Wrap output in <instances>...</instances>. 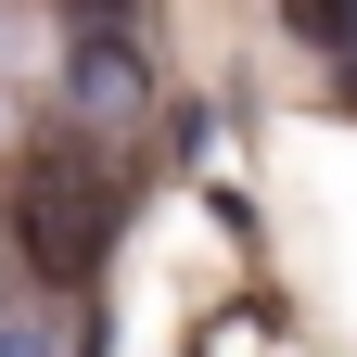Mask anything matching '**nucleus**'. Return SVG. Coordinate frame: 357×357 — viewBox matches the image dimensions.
I'll return each instance as SVG.
<instances>
[{
    "mask_svg": "<svg viewBox=\"0 0 357 357\" xmlns=\"http://www.w3.org/2000/svg\"><path fill=\"white\" fill-rule=\"evenodd\" d=\"M115 230H128V178H115V153L77 141V128H64V141H38V166L13 178V255H26V281H52V294L102 281Z\"/></svg>",
    "mask_w": 357,
    "mask_h": 357,
    "instance_id": "nucleus-1",
    "label": "nucleus"
},
{
    "mask_svg": "<svg viewBox=\"0 0 357 357\" xmlns=\"http://www.w3.org/2000/svg\"><path fill=\"white\" fill-rule=\"evenodd\" d=\"M64 115L77 141H128L153 115V38H64Z\"/></svg>",
    "mask_w": 357,
    "mask_h": 357,
    "instance_id": "nucleus-2",
    "label": "nucleus"
},
{
    "mask_svg": "<svg viewBox=\"0 0 357 357\" xmlns=\"http://www.w3.org/2000/svg\"><path fill=\"white\" fill-rule=\"evenodd\" d=\"M281 26L306 38V52H344V38H357V0H281Z\"/></svg>",
    "mask_w": 357,
    "mask_h": 357,
    "instance_id": "nucleus-3",
    "label": "nucleus"
},
{
    "mask_svg": "<svg viewBox=\"0 0 357 357\" xmlns=\"http://www.w3.org/2000/svg\"><path fill=\"white\" fill-rule=\"evenodd\" d=\"M64 38H153L141 0H64Z\"/></svg>",
    "mask_w": 357,
    "mask_h": 357,
    "instance_id": "nucleus-4",
    "label": "nucleus"
},
{
    "mask_svg": "<svg viewBox=\"0 0 357 357\" xmlns=\"http://www.w3.org/2000/svg\"><path fill=\"white\" fill-rule=\"evenodd\" d=\"M332 64H344V89H357V38H344V52H332Z\"/></svg>",
    "mask_w": 357,
    "mask_h": 357,
    "instance_id": "nucleus-5",
    "label": "nucleus"
}]
</instances>
